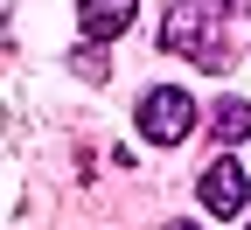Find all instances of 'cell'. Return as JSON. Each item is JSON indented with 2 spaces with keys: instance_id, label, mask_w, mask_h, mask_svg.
<instances>
[{
  "instance_id": "cell-1",
  "label": "cell",
  "mask_w": 251,
  "mask_h": 230,
  "mask_svg": "<svg viewBox=\"0 0 251 230\" xmlns=\"http://www.w3.org/2000/svg\"><path fill=\"white\" fill-rule=\"evenodd\" d=\"M230 14L237 0H175L161 21V49L188 56L196 70H230Z\"/></svg>"
},
{
  "instance_id": "cell-2",
  "label": "cell",
  "mask_w": 251,
  "mask_h": 230,
  "mask_svg": "<svg viewBox=\"0 0 251 230\" xmlns=\"http://www.w3.org/2000/svg\"><path fill=\"white\" fill-rule=\"evenodd\" d=\"M140 133H147L153 147H181L188 133H196V98L175 91V84L147 91V98H140Z\"/></svg>"
},
{
  "instance_id": "cell-3",
  "label": "cell",
  "mask_w": 251,
  "mask_h": 230,
  "mask_svg": "<svg viewBox=\"0 0 251 230\" xmlns=\"http://www.w3.org/2000/svg\"><path fill=\"white\" fill-rule=\"evenodd\" d=\"M251 203V181H244V168L230 153H216L209 168H202V209H216V216H237Z\"/></svg>"
},
{
  "instance_id": "cell-4",
  "label": "cell",
  "mask_w": 251,
  "mask_h": 230,
  "mask_svg": "<svg viewBox=\"0 0 251 230\" xmlns=\"http://www.w3.org/2000/svg\"><path fill=\"white\" fill-rule=\"evenodd\" d=\"M140 14V0H77V28H84V42H112L126 35Z\"/></svg>"
},
{
  "instance_id": "cell-5",
  "label": "cell",
  "mask_w": 251,
  "mask_h": 230,
  "mask_svg": "<svg viewBox=\"0 0 251 230\" xmlns=\"http://www.w3.org/2000/svg\"><path fill=\"white\" fill-rule=\"evenodd\" d=\"M209 133L224 140V147H230V140H244V133H251V105H244V98H224V105L209 112Z\"/></svg>"
},
{
  "instance_id": "cell-6",
  "label": "cell",
  "mask_w": 251,
  "mask_h": 230,
  "mask_svg": "<svg viewBox=\"0 0 251 230\" xmlns=\"http://www.w3.org/2000/svg\"><path fill=\"white\" fill-rule=\"evenodd\" d=\"M77 77H91V84L105 77V56H98V42H84V49H77Z\"/></svg>"
},
{
  "instance_id": "cell-7",
  "label": "cell",
  "mask_w": 251,
  "mask_h": 230,
  "mask_svg": "<svg viewBox=\"0 0 251 230\" xmlns=\"http://www.w3.org/2000/svg\"><path fill=\"white\" fill-rule=\"evenodd\" d=\"M168 230H202V223H168Z\"/></svg>"
},
{
  "instance_id": "cell-8",
  "label": "cell",
  "mask_w": 251,
  "mask_h": 230,
  "mask_svg": "<svg viewBox=\"0 0 251 230\" xmlns=\"http://www.w3.org/2000/svg\"><path fill=\"white\" fill-rule=\"evenodd\" d=\"M244 230H251V223H244Z\"/></svg>"
}]
</instances>
